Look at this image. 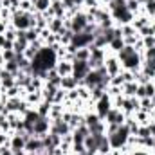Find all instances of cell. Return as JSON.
<instances>
[{
  "label": "cell",
  "mask_w": 155,
  "mask_h": 155,
  "mask_svg": "<svg viewBox=\"0 0 155 155\" xmlns=\"http://www.w3.org/2000/svg\"><path fill=\"white\" fill-rule=\"evenodd\" d=\"M90 71H92V69H90L88 61H81V60H74V61H72V78L78 81V87H79V83L85 79V76H87Z\"/></svg>",
  "instance_id": "1"
},
{
  "label": "cell",
  "mask_w": 155,
  "mask_h": 155,
  "mask_svg": "<svg viewBox=\"0 0 155 155\" xmlns=\"http://www.w3.org/2000/svg\"><path fill=\"white\" fill-rule=\"evenodd\" d=\"M99 2H101V4H103V5H107V4H108V2H110V0H99Z\"/></svg>",
  "instance_id": "19"
},
{
  "label": "cell",
  "mask_w": 155,
  "mask_h": 155,
  "mask_svg": "<svg viewBox=\"0 0 155 155\" xmlns=\"http://www.w3.org/2000/svg\"><path fill=\"white\" fill-rule=\"evenodd\" d=\"M124 45H126V43H124V40H123V38H114L110 43H108V51H110V52H114V54H117Z\"/></svg>",
  "instance_id": "8"
},
{
  "label": "cell",
  "mask_w": 155,
  "mask_h": 155,
  "mask_svg": "<svg viewBox=\"0 0 155 155\" xmlns=\"http://www.w3.org/2000/svg\"><path fill=\"white\" fill-rule=\"evenodd\" d=\"M74 60H81V61H88V60H90V49H88V47L78 49L76 52H74Z\"/></svg>",
  "instance_id": "10"
},
{
  "label": "cell",
  "mask_w": 155,
  "mask_h": 155,
  "mask_svg": "<svg viewBox=\"0 0 155 155\" xmlns=\"http://www.w3.org/2000/svg\"><path fill=\"white\" fill-rule=\"evenodd\" d=\"M4 43H5V36H4V35H0V49L4 47Z\"/></svg>",
  "instance_id": "17"
},
{
  "label": "cell",
  "mask_w": 155,
  "mask_h": 155,
  "mask_svg": "<svg viewBox=\"0 0 155 155\" xmlns=\"http://www.w3.org/2000/svg\"><path fill=\"white\" fill-rule=\"evenodd\" d=\"M110 108H112V99L108 97V94H105L101 99H97L94 103V112L99 116V119H103V121H105L107 114L110 112Z\"/></svg>",
  "instance_id": "2"
},
{
  "label": "cell",
  "mask_w": 155,
  "mask_h": 155,
  "mask_svg": "<svg viewBox=\"0 0 155 155\" xmlns=\"http://www.w3.org/2000/svg\"><path fill=\"white\" fill-rule=\"evenodd\" d=\"M143 43H144V49H150V47H155V35H150V36H144V38H143Z\"/></svg>",
  "instance_id": "14"
},
{
  "label": "cell",
  "mask_w": 155,
  "mask_h": 155,
  "mask_svg": "<svg viewBox=\"0 0 155 155\" xmlns=\"http://www.w3.org/2000/svg\"><path fill=\"white\" fill-rule=\"evenodd\" d=\"M2 54H4V61H13L15 56H16L15 51H2Z\"/></svg>",
  "instance_id": "15"
},
{
  "label": "cell",
  "mask_w": 155,
  "mask_h": 155,
  "mask_svg": "<svg viewBox=\"0 0 155 155\" xmlns=\"http://www.w3.org/2000/svg\"><path fill=\"white\" fill-rule=\"evenodd\" d=\"M56 71H58V74L61 78L65 76H72V63L71 61H67V60H58V63H56V67H54Z\"/></svg>",
  "instance_id": "5"
},
{
  "label": "cell",
  "mask_w": 155,
  "mask_h": 155,
  "mask_svg": "<svg viewBox=\"0 0 155 155\" xmlns=\"http://www.w3.org/2000/svg\"><path fill=\"white\" fill-rule=\"evenodd\" d=\"M137 2H139L141 5H143V4H146V0H137Z\"/></svg>",
  "instance_id": "20"
},
{
  "label": "cell",
  "mask_w": 155,
  "mask_h": 155,
  "mask_svg": "<svg viewBox=\"0 0 155 155\" xmlns=\"http://www.w3.org/2000/svg\"><path fill=\"white\" fill-rule=\"evenodd\" d=\"M51 105H52V103H49V101H45V99H43L41 103H38V105H36V110H38L40 116H41V117H49V112H51Z\"/></svg>",
  "instance_id": "9"
},
{
  "label": "cell",
  "mask_w": 155,
  "mask_h": 155,
  "mask_svg": "<svg viewBox=\"0 0 155 155\" xmlns=\"http://www.w3.org/2000/svg\"><path fill=\"white\" fill-rule=\"evenodd\" d=\"M43 150H45V146H43L41 137L33 135V137L25 143V152H27V153H40V152H43Z\"/></svg>",
  "instance_id": "4"
},
{
  "label": "cell",
  "mask_w": 155,
  "mask_h": 155,
  "mask_svg": "<svg viewBox=\"0 0 155 155\" xmlns=\"http://www.w3.org/2000/svg\"><path fill=\"white\" fill-rule=\"evenodd\" d=\"M61 88L67 90V92H69V90H74V88H78V81L72 76L61 78Z\"/></svg>",
  "instance_id": "7"
},
{
  "label": "cell",
  "mask_w": 155,
  "mask_h": 155,
  "mask_svg": "<svg viewBox=\"0 0 155 155\" xmlns=\"http://www.w3.org/2000/svg\"><path fill=\"white\" fill-rule=\"evenodd\" d=\"M49 7H51V0H38L35 4V11H38V13H45Z\"/></svg>",
  "instance_id": "13"
},
{
  "label": "cell",
  "mask_w": 155,
  "mask_h": 155,
  "mask_svg": "<svg viewBox=\"0 0 155 155\" xmlns=\"http://www.w3.org/2000/svg\"><path fill=\"white\" fill-rule=\"evenodd\" d=\"M4 69H5L7 72H11L13 76H16V74L20 72V67H18V63H16L15 60H13V61H5V63H4Z\"/></svg>",
  "instance_id": "12"
},
{
  "label": "cell",
  "mask_w": 155,
  "mask_h": 155,
  "mask_svg": "<svg viewBox=\"0 0 155 155\" xmlns=\"http://www.w3.org/2000/svg\"><path fill=\"white\" fill-rule=\"evenodd\" d=\"M4 63L5 61H4V54H2V49H0V67H4Z\"/></svg>",
  "instance_id": "18"
},
{
  "label": "cell",
  "mask_w": 155,
  "mask_h": 155,
  "mask_svg": "<svg viewBox=\"0 0 155 155\" xmlns=\"http://www.w3.org/2000/svg\"><path fill=\"white\" fill-rule=\"evenodd\" d=\"M148 130H150V135L155 137V121H150L148 123Z\"/></svg>",
  "instance_id": "16"
},
{
  "label": "cell",
  "mask_w": 155,
  "mask_h": 155,
  "mask_svg": "<svg viewBox=\"0 0 155 155\" xmlns=\"http://www.w3.org/2000/svg\"><path fill=\"white\" fill-rule=\"evenodd\" d=\"M49 132H51V119H49V117H40L38 121L35 123V126H33V135L43 137V135H47Z\"/></svg>",
  "instance_id": "3"
},
{
  "label": "cell",
  "mask_w": 155,
  "mask_h": 155,
  "mask_svg": "<svg viewBox=\"0 0 155 155\" xmlns=\"http://www.w3.org/2000/svg\"><path fill=\"white\" fill-rule=\"evenodd\" d=\"M47 29L52 33V35H60L63 29H65V25H63V18H51L49 20V25H47Z\"/></svg>",
  "instance_id": "6"
},
{
  "label": "cell",
  "mask_w": 155,
  "mask_h": 155,
  "mask_svg": "<svg viewBox=\"0 0 155 155\" xmlns=\"http://www.w3.org/2000/svg\"><path fill=\"white\" fill-rule=\"evenodd\" d=\"M83 116H85V124H87L88 128H90V126H94V124H97L99 121H103V119H99V116H97L96 112H94V114H92V112H88V114H83Z\"/></svg>",
  "instance_id": "11"
}]
</instances>
